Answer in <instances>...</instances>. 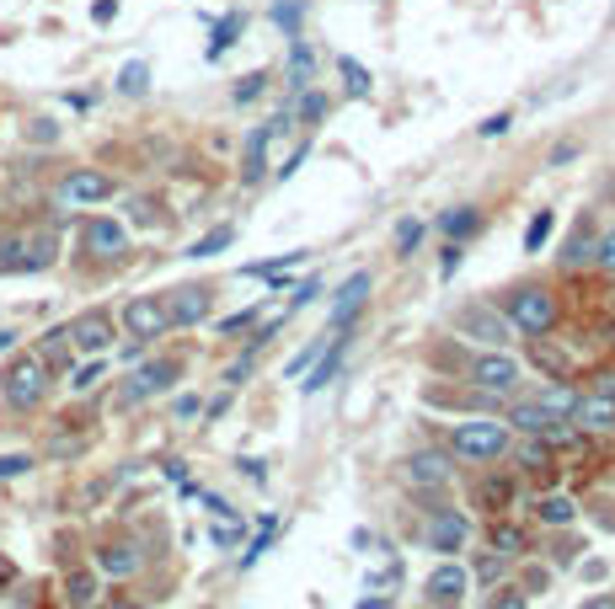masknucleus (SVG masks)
I'll list each match as a JSON object with an SVG mask.
<instances>
[{"mask_svg":"<svg viewBox=\"0 0 615 609\" xmlns=\"http://www.w3.org/2000/svg\"><path fill=\"white\" fill-rule=\"evenodd\" d=\"M450 449L460 460H498L509 449V428L492 423V417H471V423L450 428Z\"/></svg>","mask_w":615,"mask_h":609,"instance_id":"obj_1","label":"nucleus"},{"mask_svg":"<svg viewBox=\"0 0 615 609\" xmlns=\"http://www.w3.org/2000/svg\"><path fill=\"white\" fill-rule=\"evenodd\" d=\"M509 326L530 337H546L551 326H557V300H551L546 289H514L509 294Z\"/></svg>","mask_w":615,"mask_h":609,"instance_id":"obj_2","label":"nucleus"},{"mask_svg":"<svg viewBox=\"0 0 615 609\" xmlns=\"http://www.w3.org/2000/svg\"><path fill=\"white\" fill-rule=\"evenodd\" d=\"M11 406H38L43 390H49V364L43 358H17V364L6 369V380H0Z\"/></svg>","mask_w":615,"mask_h":609,"instance_id":"obj_3","label":"nucleus"},{"mask_svg":"<svg viewBox=\"0 0 615 609\" xmlns=\"http://www.w3.org/2000/svg\"><path fill=\"white\" fill-rule=\"evenodd\" d=\"M455 332L487 342V348H503L514 326H509V316H498V305H466V310H455Z\"/></svg>","mask_w":615,"mask_h":609,"instance_id":"obj_4","label":"nucleus"},{"mask_svg":"<svg viewBox=\"0 0 615 609\" xmlns=\"http://www.w3.org/2000/svg\"><path fill=\"white\" fill-rule=\"evenodd\" d=\"M54 262V236H6L0 241V268L11 273H38Z\"/></svg>","mask_w":615,"mask_h":609,"instance_id":"obj_5","label":"nucleus"},{"mask_svg":"<svg viewBox=\"0 0 615 609\" xmlns=\"http://www.w3.org/2000/svg\"><path fill=\"white\" fill-rule=\"evenodd\" d=\"M369 289H375V278H369V273H353L348 284L337 289V300H332V310H327V326H332V332H348L353 316L369 305Z\"/></svg>","mask_w":615,"mask_h":609,"instance_id":"obj_6","label":"nucleus"},{"mask_svg":"<svg viewBox=\"0 0 615 609\" xmlns=\"http://www.w3.org/2000/svg\"><path fill=\"white\" fill-rule=\"evenodd\" d=\"M123 326H129L140 342H150V337H161L166 326H172V316H166V305L161 300H150V294H140V300H129L123 305Z\"/></svg>","mask_w":615,"mask_h":609,"instance_id":"obj_7","label":"nucleus"},{"mask_svg":"<svg viewBox=\"0 0 615 609\" xmlns=\"http://www.w3.org/2000/svg\"><path fill=\"white\" fill-rule=\"evenodd\" d=\"M177 374H182V364H177V358H161V364H145V369L134 374L129 385H123V401H145V396H161V390H172V385H177Z\"/></svg>","mask_w":615,"mask_h":609,"instance_id":"obj_8","label":"nucleus"},{"mask_svg":"<svg viewBox=\"0 0 615 609\" xmlns=\"http://www.w3.org/2000/svg\"><path fill=\"white\" fill-rule=\"evenodd\" d=\"M466 535H471V524H466V513H455V508H439L434 519H428V551H439V556L460 551Z\"/></svg>","mask_w":615,"mask_h":609,"instance_id":"obj_9","label":"nucleus"},{"mask_svg":"<svg viewBox=\"0 0 615 609\" xmlns=\"http://www.w3.org/2000/svg\"><path fill=\"white\" fill-rule=\"evenodd\" d=\"M107 193H113V177H102V171H70V177L59 182V203H70V209L102 203Z\"/></svg>","mask_w":615,"mask_h":609,"instance_id":"obj_10","label":"nucleus"},{"mask_svg":"<svg viewBox=\"0 0 615 609\" xmlns=\"http://www.w3.org/2000/svg\"><path fill=\"white\" fill-rule=\"evenodd\" d=\"M471 380L482 385V390H514L519 385V358H509V353H482L471 364Z\"/></svg>","mask_w":615,"mask_h":609,"instance_id":"obj_11","label":"nucleus"},{"mask_svg":"<svg viewBox=\"0 0 615 609\" xmlns=\"http://www.w3.org/2000/svg\"><path fill=\"white\" fill-rule=\"evenodd\" d=\"M65 337H70V348H81V353H102L107 342H113V321H107L102 310H91V316H81Z\"/></svg>","mask_w":615,"mask_h":609,"instance_id":"obj_12","label":"nucleus"},{"mask_svg":"<svg viewBox=\"0 0 615 609\" xmlns=\"http://www.w3.org/2000/svg\"><path fill=\"white\" fill-rule=\"evenodd\" d=\"M268 139H273V118L257 123V129L246 134V150H241V182H263V171H268Z\"/></svg>","mask_w":615,"mask_h":609,"instance_id":"obj_13","label":"nucleus"},{"mask_svg":"<svg viewBox=\"0 0 615 609\" xmlns=\"http://www.w3.org/2000/svg\"><path fill=\"white\" fill-rule=\"evenodd\" d=\"M407 481L412 487H444V481H450V455H439V449L412 455L407 460Z\"/></svg>","mask_w":615,"mask_h":609,"instance_id":"obj_14","label":"nucleus"},{"mask_svg":"<svg viewBox=\"0 0 615 609\" xmlns=\"http://www.w3.org/2000/svg\"><path fill=\"white\" fill-rule=\"evenodd\" d=\"M81 241H86V252H91V257H118L129 236H123V225H118V220H86Z\"/></svg>","mask_w":615,"mask_h":609,"instance_id":"obj_15","label":"nucleus"},{"mask_svg":"<svg viewBox=\"0 0 615 609\" xmlns=\"http://www.w3.org/2000/svg\"><path fill=\"white\" fill-rule=\"evenodd\" d=\"M166 316H172V326H198L209 316V294L204 289H177L172 305H166Z\"/></svg>","mask_w":615,"mask_h":609,"instance_id":"obj_16","label":"nucleus"},{"mask_svg":"<svg viewBox=\"0 0 615 609\" xmlns=\"http://www.w3.org/2000/svg\"><path fill=\"white\" fill-rule=\"evenodd\" d=\"M573 423H578V428H594V433H599V428H615V401H610V396L578 401V406H573Z\"/></svg>","mask_w":615,"mask_h":609,"instance_id":"obj_17","label":"nucleus"},{"mask_svg":"<svg viewBox=\"0 0 615 609\" xmlns=\"http://www.w3.org/2000/svg\"><path fill=\"white\" fill-rule=\"evenodd\" d=\"M460 593H466V572L444 561V567H439L434 577H428V599H434V604H455Z\"/></svg>","mask_w":615,"mask_h":609,"instance_id":"obj_18","label":"nucleus"},{"mask_svg":"<svg viewBox=\"0 0 615 609\" xmlns=\"http://www.w3.org/2000/svg\"><path fill=\"white\" fill-rule=\"evenodd\" d=\"M343 353H348V332H332V348H327V358L316 364L311 380H305V396H316L321 385H332V374H337V364H343Z\"/></svg>","mask_w":615,"mask_h":609,"instance_id":"obj_19","label":"nucleus"},{"mask_svg":"<svg viewBox=\"0 0 615 609\" xmlns=\"http://www.w3.org/2000/svg\"><path fill=\"white\" fill-rule=\"evenodd\" d=\"M97 567L107 577H129V572H140V551L134 545H102L97 551Z\"/></svg>","mask_w":615,"mask_h":609,"instance_id":"obj_20","label":"nucleus"},{"mask_svg":"<svg viewBox=\"0 0 615 609\" xmlns=\"http://www.w3.org/2000/svg\"><path fill=\"white\" fill-rule=\"evenodd\" d=\"M509 423H514L519 433H551V417L541 412V401H519L514 412H509Z\"/></svg>","mask_w":615,"mask_h":609,"instance_id":"obj_21","label":"nucleus"},{"mask_svg":"<svg viewBox=\"0 0 615 609\" xmlns=\"http://www.w3.org/2000/svg\"><path fill=\"white\" fill-rule=\"evenodd\" d=\"M241 27H246V17H241V11H230V17H220V22H214V38H209V59H220V54L230 49V43L241 38Z\"/></svg>","mask_w":615,"mask_h":609,"instance_id":"obj_22","label":"nucleus"},{"mask_svg":"<svg viewBox=\"0 0 615 609\" xmlns=\"http://www.w3.org/2000/svg\"><path fill=\"white\" fill-rule=\"evenodd\" d=\"M65 604H70V609H91V604H97V577H91V572H75L70 583H65Z\"/></svg>","mask_w":615,"mask_h":609,"instance_id":"obj_23","label":"nucleus"},{"mask_svg":"<svg viewBox=\"0 0 615 609\" xmlns=\"http://www.w3.org/2000/svg\"><path fill=\"white\" fill-rule=\"evenodd\" d=\"M145 86H150V65L145 59H129V65L118 70V91L123 97H145Z\"/></svg>","mask_w":615,"mask_h":609,"instance_id":"obj_24","label":"nucleus"},{"mask_svg":"<svg viewBox=\"0 0 615 609\" xmlns=\"http://www.w3.org/2000/svg\"><path fill=\"white\" fill-rule=\"evenodd\" d=\"M439 225L450 230V241H466L482 230V214H471V209H450V214H439Z\"/></svg>","mask_w":615,"mask_h":609,"instance_id":"obj_25","label":"nucleus"},{"mask_svg":"<svg viewBox=\"0 0 615 609\" xmlns=\"http://www.w3.org/2000/svg\"><path fill=\"white\" fill-rule=\"evenodd\" d=\"M573 406H578V396L567 385H551L546 396H541V412L551 417V423H557V417H573Z\"/></svg>","mask_w":615,"mask_h":609,"instance_id":"obj_26","label":"nucleus"},{"mask_svg":"<svg viewBox=\"0 0 615 609\" xmlns=\"http://www.w3.org/2000/svg\"><path fill=\"white\" fill-rule=\"evenodd\" d=\"M551 230H557V214L541 209V214H535V220L525 225V252H541V246L551 241Z\"/></svg>","mask_w":615,"mask_h":609,"instance_id":"obj_27","label":"nucleus"},{"mask_svg":"<svg viewBox=\"0 0 615 609\" xmlns=\"http://www.w3.org/2000/svg\"><path fill=\"white\" fill-rule=\"evenodd\" d=\"M589 262H594V236L578 230V236L567 241V252H562V268H589Z\"/></svg>","mask_w":615,"mask_h":609,"instance_id":"obj_28","label":"nucleus"},{"mask_svg":"<svg viewBox=\"0 0 615 609\" xmlns=\"http://www.w3.org/2000/svg\"><path fill=\"white\" fill-rule=\"evenodd\" d=\"M337 70H343V86H348V97H369V70L359 65V59H337Z\"/></svg>","mask_w":615,"mask_h":609,"instance_id":"obj_29","label":"nucleus"},{"mask_svg":"<svg viewBox=\"0 0 615 609\" xmlns=\"http://www.w3.org/2000/svg\"><path fill=\"white\" fill-rule=\"evenodd\" d=\"M230 236H236L230 225H214L209 236H198V241H193V252H188V257H220L225 246H230Z\"/></svg>","mask_w":615,"mask_h":609,"instance_id":"obj_30","label":"nucleus"},{"mask_svg":"<svg viewBox=\"0 0 615 609\" xmlns=\"http://www.w3.org/2000/svg\"><path fill=\"white\" fill-rule=\"evenodd\" d=\"M311 65H316V59H311V49H305V43L295 38V49H289V86H305V81H311Z\"/></svg>","mask_w":615,"mask_h":609,"instance_id":"obj_31","label":"nucleus"},{"mask_svg":"<svg viewBox=\"0 0 615 609\" xmlns=\"http://www.w3.org/2000/svg\"><path fill=\"white\" fill-rule=\"evenodd\" d=\"M492 551H498V556H519V551H525V535H519L514 524H492Z\"/></svg>","mask_w":615,"mask_h":609,"instance_id":"obj_32","label":"nucleus"},{"mask_svg":"<svg viewBox=\"0 0 615 609\" xmlns=\"http://www.w3.org/2000/svg\"><path fill=\"white\" fill-rule=\"evenodd\" d=\"M300 17H305V6H300V0H279V6H273V22H279L289 38H300Z\"/></svg>","mask_w":615,"mask_h":609,"instance_id":"obj_33","label":"nucleus"},{"mask_svg":"<svg viewBox=\"0 0 615 609\" xmlns=\"http://www.w3.org/2000/svg\"><path fill=\"white\" fill-rule=\"evenodd\" d=\"M535 513H541L546 524H573V503H567V497H541Z\"/></svg>","mask_w":615,"mask_h":609,"instance_id":"obj_34","label":"nucleus"},{"mask_svg":"<svg viewBox=\"0 0 615 609\" xmlns=\"http://www.w3.org/2000/svg\"><path fill=\"white\" fill-rule=\"evenodd\" d=\"M418 241H423V225H418V220H402V225H396V246H402V257L418 252Z\"/></svg>","mask_w":615,"mask_h":609,"instance_id":"obj_35","label":"nucleus"},{"mask_svg":"<svg viewBox=\"0 0 615 609\" xmlns=\"http://www.w3.org/2000/svg\"><path fill=\"white\" fill-rule=\"evenodd\" d=\"M300 118H305V123H321V118H327V97H321V91H305Z\"/></svg>","mask_w":615,"mask_h":609,"instance_id":"obj_36","label":"nucleus"},{"mask_svg":"<svg viewBox=\"0 0 615 609\" xmlns=\"http://www.w3.org/2000/svg\"><path fill=\"white\" fill-rule=\"evenodd\" d=\"M263 86H268V75H263V70H252V75H246V81H236V102H252Z\"/></svg>","mask_w":615,"mask_h":609,"instance_id":"obj_37","label":"nucleus"},{"mask_svg":"<svg viewBox=\"0 0 615 609\" xmlns=\"http://www.w3.org/2000/svg\"><path fill=\"white\" fill-rule=\"evenodd\" d=\"M594 262H599L605 273H615V230H610L605 241H594Z\"/></svg>","mask_w":615,"mask_h":609,"instance_id":"obj_38","label":"nucleus"},{"mask_svg":"<svg viewBox=\"0 0 615 609\" xmlns=\"http://www.w3.org/2000/svg\"><path fill=\"white\" fill-rule=\"evenodd\" d=\"M316 294H321V278H305V284L295 289V300H289V310H300V305H311V300H316Z\"/></svg>","mask_w":615,"mask_h":609,"instance_id":"obj_39","label":"nucleus"},{"mask_svg":"<svg viewBox=\"0 0 615 609\" xmlns=\"http://www.w3.org/2000/svg\"><path fill=\"white\" fill-rule=\"evenodd\" d=\"M214 545H241V519H225L214 529Z\"/></svg>","mask_w":615,"mask_h":609,"instance_id":"obj_40","label":"nucleus"},{"mask_svg":"<svg viewBox=\"0 0 615 609\" xmlns=\"http://www.w3.org/2000/svg\"><path fill=\"white\" fill-rule=\"evenodd\" d=\"M22 471H33L27 455H0V476H22Z\"/></svg>","mask_w":615,"mask_h":609,"instance_id":"obj_41","label":"nucleus"},{"mask_svg":"<svg viewBox=\"0 0 615 609\" xmlns=\"http://www.w3.org/2000/svg\"><path fill=\"white\" fill-rule=\"evenodd\" d=\"M252 316H257V310H241V316H225V321H220V332H225V337H236V332H246V326H252Z\"/></svg>","mask_w":615,"mask_h":609,"instance_id":"obj_42","label":"nucleus"},{"mask_svg":"<svg viewBox=\"0 0 615 609\" xmlns=\"http://www.w3.org/2000/svg\"><path fill=\"white\" fill-rule=\"evenodd\" d=\"M476 497H482V503H509V487H503V481H482Z\"/></svg>","mask_w":615,"mask_h":609,"instance_id":"obj_43","label":"nucleus"},{"mask_svg":"<svg viewBox=\"0 0 615 609\" xmlns=\"http://www.w3.org/2000/svg\"><path fill=\"white\" fill-rule=\"evenodd\" d=\"M519 460H525V471H541V465H546V449H535V444H519Z\"/></svg>","mask_w":615,"mask_h":609,"instance_id":"obj_44","label":"nucleus"},{"mask_svg":"<svg viewBox=\"0 0 615 609\" xmlns=\"http://www.w3.org/2000/svg\"><path fill=\"white\" fill-rule=\"evenodd\" d=\"M316 353H321V342H311V348H305V353H300V358H295V364H289L284 374H289V380H295L300 369H311V364H316Z\"/></svg>","mask_w":615,"mask_h":609,"instance_id":"obj_45","label":"nucleus"},{"mask_svg":"<svg viewBox=\"0 0 615 609\" xmlns=\"http://www.w3.org/2000/svg\"><path fill=\"white\" fill-rule=\"evenodd\" d=\"M487 609H525V593H514V588H503L498 599H492Z\"/></svg>","mask_w":615,"mask_h":609,"instance_id":"obj_46","label":"nucleus"},{"mask_svg":"<svg viewBox=\"0 0 615 609\" xmlns=\"http://www.w3.org/2000/svg\"><path fill=\"white\" fill-rule=\"evenodd\" d=\"M455 268H460V241H450V252L439 262V278H455Z\"/></svg>","mask_w":615,"mask_h":609,"instance_id":"obj_47","label":"nucleus"},{"mask_svg":"<svg viewBox=\"0 0 615 609\" xmlns=\"http://www.w3.org/2000/svg\"><path fill=\"white\" fill-rule=\"evenodd\" d=\"M498 134H509V113H498V118L482 123V139H498Z\"/></svg>","mask_w":615,"mask_h":609,"instance_id":"obj_48","label":"nucleus"},{"mask_svg":"<svg viewBox=\"0 0 615 609\" xmlns=\"http://www.w3.org/2000/svg\"><path fill=\"white\" fill-rule=\"evenodd\" d=\"M97 380H102V364H86L81 374H75V390H91Z\"/></svg>","mask_w":615,"mask_h":609,"instance_id":"obj_49","label":"nucleus"},{"mask_svg":"<svg viewBox=\"0 0 615 609\" xmlns=\"http://www.w3.org/2000/svg\"><path fill=\"white\" fill-rule=\"evenodd\" d=\"M594 396H610V401H615V369L594 374Z\"/></svg>","mask_w":615,"mask_h":609,"instance_id":"obj_50","label":"nucleus"},{"mask_svg":"<svg viewBox=\"0 0 615 609\" xmlns=\"http://www.w3.org/2000/svg\"><path fill=\"white\" fill-rule=\"evenodd\" d=\"M305 155H311V145H300L295 155H289V161L279 166V177H295V171H300V161H305Z\"/></svg>","mask_w":615,"mask_h":609,"instance_id":"obj_51","label":"nucleus"},{"mask_svg":"<svg viewBox=\"0 0 615 609\" xmlns=\"http://www.w3.org/2000/svg\"><path fill=\"white\" fill-rule=\"evenodd\" d=\"M91 17H97V22H113L118 6H113V0H97V6H91Z\"/></svg>","mask_w":615,"mask_h":609,"instance_id":"obj_52","label":"nucleus"},{"mask_svg":"<svg viewBox=\"0 0 615 609\" xmlns=\"http://www.w3.org/2000/svg\"><path fill=\"white\" fill-rule=\"evenodd\" d=\"M573 155H578V145H557V150H551V166H567Z\"/></svg>","mask_w":615,"mask_h":609,"instance_id":"obj_53","label":"nucleus"},{"mask_svg":"<svg viewBox=\"0 0 615 609\" xmlns=\"http://www.w3.org/2000/svg\"><path fill=\"white\" fill-rule=\"evenodd\" d=\"M241 471L252 476V481H268V471H263V460H241Z\"/></svg>","mask_w":615,"mask_h":609,"instance_id":"obj_54","label":"nucleus"},{"mask_svg":"<svg viewBox=\"0 0 615 609\" xmlns=\"http://www.w3.org/2000/svg\"><path fill=\"white\" fill-rule=\"evenodd\" d=\"M11 342H17V332H0V353H6V348H11Z\"/></svg>","mask_w":615,"mask_h":609,"instance_id":"obj_55","label":"nucleus"},{"mask_svg":"<svg viewBox=\"0 0 615 609\" xmlns=\"http://www.w3.org/2000/svg\"><path fill=\"white\" fill-rule=\"evenodd\" d=\"M583 609H615V599H594V604H583Z\"/></svg>","mask_w":615,"mask_h":609,"instance_id":"obj_56","label":"nucleus"},{"mask_svg":"<svg viewBox=\"0 0 615 609\" xmlns=\"http://www.w3.org/2000/svg\"><path fill=\"white\" fill-rule=\"evenodd\" d=\"M359 609H391V604H380V599H364Z\"/></svg>","mask_w":615,"mask_h":609,"instance_id":"obj_57","label":"nucleus"},{"mask_svg":"<svg viewBox=\"0 0 615 609\" xmlns=\"http://www.w3.org/2000/svg\"><path fill=\"white\" fill-rule=\"evenodd\" d=\"M6 577H11V567H6V561H0V583H6Z\"/></svg>","mask_w":615,"mask_h":609,"instance_id":"obj_58","label":"nucleus"},{"mask_svg":"<svg viewBox=\"0 0 615 609\" xmlns=\"http://www.w3.org/2000/svg\"><path fill=\"white\" fill-rule=\"evenodd\" d=\"M113 609H140V604H113Z\"/></svg>","mask_w":615,"mask_h":609,"instance_id":"obj_59","label":"nucleus"}]
</instances>
